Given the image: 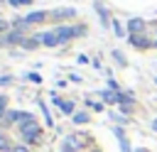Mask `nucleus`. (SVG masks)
<instances>
[{"instance_id": "f257e3e1", "label": "nucleus", "mask_w": 157, "mask_h": 152, "mask_svg": "<svg viewBox=\"0 0 157 152\" xmlns=\"http://www.w3.org/2000/svg\"><path fill=\"white\" fill-rule=\"evenodd\" d=\"M20 132H22V137H25L27 142H39V137H42V130H39V125H37L34 120L22 123V125H20Z\"/></svg>"}, {"instance_id": "f03ea898", "label": "nucleus", "mask_w": 157, "mask_h": 152, "mask_svg": "<svg viewBox=\"0 0 157 152\" xmlns=\"http://www.w3.org/2000/svg\"><path fill=\"white\" fill-rule=\"evenodd\" d=\"M22 32H10V34H0V44H22Z\"/></svg>"}, {"instance_id": "7ed1b4c3", "label": "nucleus", "mask_w": 157, "mask_h": 152, "mask_svg": "<svg viewBox=\"0 0 157 152\" xmlns=\"http://www.w3.org/2000/svg\"><path fill=\"white\" fill-rule=\"evenodd\" d=\"M101 98L108 101V103H120V93H115V91H103Z\"/></svg>"}, {"instance_id": "20e7f679", "label": "nucleus", "mask_w": 157, "mask_h": 152, "mask_svg": "<svg viewBox=\"0 0 157 152\" xmlns=\"http://www.w3.org/2000/svg\"><path fill=\"white\" fill-rule=\"evenodd\" d=\"M96 12H98V15H101V20H103L101 25H103V27H108V25H110V20H108V12H105V7H103L101 2H96Z\"/></svg>"}, {"instance_id": "39448f33", "label": "nucleus", "mask_w": 157, "mask_h": 152, "mask_svg": "<svg viewBox=\"0 0 157 152\" xmlns=\"http://www.w3.org/2000/svg\"><path fill=\"white\" fill-rule=\"evenodd\" d=\"M42 20H44V12H42V10H39V12H32V15H27V17H25V22H27V25H37V22H42Z\"/></svg>"}, {"instance_id": "423d86ee", "label": "nucleus", "mask_w": 157, "mask_h": 152, "mask_svg": "<svg viewBox=\"0 0 157 152\" xmlns=\"http://www.w3.org/2000/svg\"><path fill=\"white\" fill-rule=\"evenodd\" d=\"M42 42H44V44H47V47H56V44H59V42H56V37H54V32H52V29H49V32H44V34H42Z\"/></svg>"}, {"instance_id": "0eeeda50", "label": "nucleus", "mask_w": 157, "mask_h": 152, "mask_svg": "<svg viewBox=\"0 0 157 152\" xmlns=\"http://www.w3.org/2000/svg\"><path fill=\"white\" fill-rule=\"evenodd\" d=\"M74 15H76V12H74L71 7H64V10H56V12H54L56 20H66V17H74Z\"/></svg>"}, {"instance_id": "6e6552de", "label": "nucleus", "mask_w": 157, "mask_h": 152, "mask_svg": "<svg viewBox=\"0 0 157 152\" xmlns=\"http://www.w3.org/2000/svg\"><path fill=\"white\" fill-rule=\"evenodd\" d=\"M145 25H142V20H130L128 22V29H130V34H135V32H140Z\"/></svg>"}, {"instance_id": "1a4fd4ad", "label": "nucleus", "mask_w": 157, "mask_h": 152, "mask_svg": "<svg viewBox=\"0 0 157 152\" xmlns=\"http://www.w3.org/2000/svg\"><path fill=\"white\" fill-rule=\"evenodd\" d=\"M130 44H132V47H147V39H142V37H137V34H130Z\"/></svg>"}, {"instance_id": "9d476101", "label": "nucleus", "mask_w": 157, "mask_h": 152, "mask_svg": "<svg viewBox=\"0 0 157 152\" xmlns=\"http://www.w3.org/2000/svg\"><path fill=\"white\" fill-rule=\"evenodd\" d=\"M39 39H42V37H32V39H25V42H22V47H25V49H34V47L39 44Z\"/></svg>"}, {"instance_id": "9b49d317", "label": "nucleus", "mask_w": 157, "mask_h": 152, "mask_svg": "<svg viewBox=\"0 0 157 152\" xmlns=\"http://www.w3.org/2000/svg\"><path fill=\"white\" fill-rule=\"evenodd\" d=\"M56 105H61L64 113H74V103H71V101H61V103L56 101Z\"/></svg>"}, {"instance_id": "f8f14e48", "label": "nucleus", "mask_w": 157, "mask_h": 152, "mask_svg": "<svg viewBox=\"0 0 157 152\" xmlns=\"http://www.w3.org/2000/svg\"><path fill=\"white\" fill-rule=\"evenodd\" d=\"M17 118H20V113H15V110H10V113L5 115V123H15Z\"/></svg>"}, {"instance_id": "ddd939ff", "label": "nucleus", "mask_w": 157, "mask_h": 152, "mask_svg": "<svg viewBox=\"0 0 157 152\" xmlns=\"http://www.w3.org/2000/svg\"><path fill=\"white\" fill-rule=\"evenodd\" d=\"M86 120H88L86 113H76V115H74V123H76V125H78V123H86Z\"/></svg>"}, {"instance_id": "4468645a", "label": "nucleus", "mask_w": 157, "mask_h": 152, "mask_svg": "<svg viewBox=\"0 0 157 152\" xmlns=\"http://www.w3.org/2000/svg\"><path fill=\"white\" fill-rule=\"evenodd\" d=\"M5 105H7V98H5V96H0V115L5 113Z\"/></svg>"}, {"instance_id": "2eb2a0df", "label": "nucleus", "mask_w": 157, "mask_h": 152, "mask_svg": "<svg viewBox=\"0 0 157 152\" xmlns=\"http://www.w3.org/2000/svg\"><path fill=\"white\" fill-rule=\"evenodd\" d=\"M0 150H10V145H7V140L0 135Z\"/></svg>"}, {"instance_id": "dca6fc26", "label": "nucleus", "mask_w": 157, "mask_h": 152, "mask_svg": "<svg viewBox=\"0 0 157 152\" xmlns=\"http://www.w3.org/2000/svg\"><path fill=\"white\" fill-rule=\"evenodd\" d=\"M32 0H10V5H29Z\"/></svg>"}, {"instance_id": "f3484780", "label": "nucleus", "mask_w": 157, "mask_h": 152, "mask_svg": "<svg viewBox=\"0 0 157 152\" xmlns=\"http://www.w3.org/2000/svg\"><path fill=\"white\" fill-rule=\"evenodd\" d=\"M113 29H115V34H118V37H120V34H123V27H120V25H118V22H113Z\"/></svg>"}, {"instance_id": "a211bd4d", "label": "nucleus", "mask_w": 157, "mask_h": 152, "mask_svg": "<svg viewBox=\"0 0 157 152\" xmlns=\"http://www.w3.org/2000/svg\"><path fill=\"white\" fill-rule=\"evenodd\" d=\"M27 78H29V81H34V83H39V81H42V78H39V76H37V74H29V76H27Z\"/></svg>"}, {"instance_id": "6ab92c4d", "label": "nucleus", "mask_w": 157, "mask_h": 152, "mask_svg": "<svg viewBox=\"0 0 157 152\" xmlns=\"http://www.w3.org/2000/svg\"><path fill=\"white\" fill-rule=\"evenodd\" d=\"M10 81H12L10 76H2V78H0V83H2V86H5V83H10Z\"/></svg>"}, {"instance_id": "aec40b11", "label": "nucleus", "mask_w": 157, "mask_h": 152, "mask_svg": "<svg viewBox=\"0 0 157 152\" xmlns=\"http://www.w3.org/2000/svg\"><path fill=\"white\" fill-rule=\"evenodd\" d=\"M10 152H27V147H12Z\"/></svg>"}, {"instance_id": "412c9836", "label": "nucleus", "mask_w": 157, "mask_h": 152, "mask_svg": "<svg viewBox=\"0 0 157 152\" xmlns=\"http://www.w3.org/2000/svg\"><path fill=\"white\" fill-rule=\"evenodd\" d=\"M5 29H7V22H2V20H0V32H5Z\"/></svg>"}, {"instance_id": "4be33fe9", "label": "nucleus", "mask_w": 157, "mask_h": 152, "mask_svg": "<svg viewBox=\"0 0 157 152\" xmlns=\"http://www.w3.org/2000/svg\"><path fill=\"white\" fill-rule=\"evenodd\" d=\"M152 127H155V130H157V120H155V123H152Z\"/></svg>"}, {"instance_id": "5701e85b", "label": "nucleus", "mask_w": 157, "mask_h": 152, "mask_svg": "<svg viewBox=\"0 0 157 152\" xmlns=\"http://www.w3.org/2000/svg\"><path fill=\"white\" fill-rule=\"evenodd\" d=\"M137 152H147V150H137Z\"/></svg>"}]
</instances>
